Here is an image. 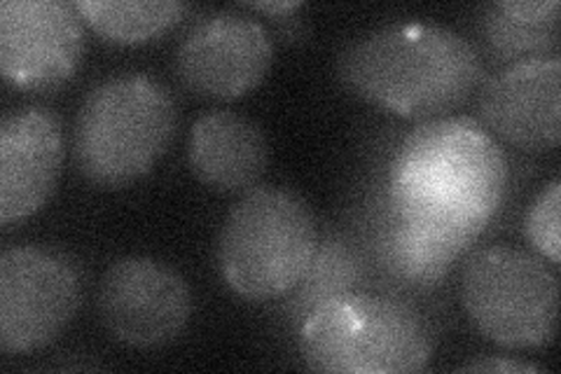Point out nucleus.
Here are the masks:
<instances>
[{"label":"nucleus","instance_id":"obj_7","mask_svg":"<svg viewBox=\"0 0 561 374\" xmlns=\"http://www.w3.org/2000/svg\"><path fill=\"white\" fill-rule=\"evenodd\" d=\"M82 281L76 264L41 246L0 256V349L28 353L51 344L76 318Z\"/></svg>","mask_w":561,"mask_h":374},{"label":"nucleus","instance_id":"obj_1","mask_svg":"<svg viewBox=\"0 0 561 374\" xmlns=\"http://www.w3.org/2000/svg\"><path fill=\"white\" fill-rule=\"evenodd\" d=\"M507 165L496 138L472 117H433L402 140L389 173L393 213L482 229L499 211Z\"/></svg>","mask_w":561,"mask_h":374},{"label":"nucleus","instance_id":"obj_19","mask_svg":"<svg viewBox=\"0 0 561 374\" xmlns=\"http://www.w3.org/2000/svg\"><path fill=\"white\" fill-rule=\"evenodd\" d=\"M249 5L260 12H267V14H284V12H293V10L302 8L300 0H276V3H249Z\"/></svg>","mask_w":561,"mask_h":374},{"label":"nucleus","instance_id":"obj_10","mask_svg":"<svg viewBox=\"0 0 561 374\" xmlns=\"http://www.w3.org/2000/svg\"><path fill=\"white\" fill-rule=\"evenodd\" d=\"M274 61L270 31L249 14L218 12L192 29L175 52V73L195 94L239 99L267 78Z\"/></svg>","mask_w":561,"mask_h":374},{"label":"nucleus","instance_id":"obj_9","mask_svg":"<svg viewBox=\"0 0 561 374\" xmlns=\"http://www.w3.org/2000/svg\"><path fill=\"white\" fill-rule=\"evenodd\" d=\"M84 57V26L76 3L3 0L0 70L22 89H51L76 76Z\"/></svg>","mask_w":561,"mask_h":374},{"label":"nucleus","instance_id":"obj_14","mask_svg":"<svg viewBox=\"0 0 561 374\" xmlns=\"http://www.w3.org/2000/svg\"><path fill=\"white\" fill-rule=\"evenodd\" d=\"M396 225L383 241L386 262L410 286L431 288L440 283L480 231L426 218L393 213Z\"/></svg>","mask_w":561,"mask_h":374},{"label":"nucleus","instance_id":"obj_8","mask_svg":"<svg viewBox=\"0 0 561 374\" xmlns=\"http://www.w3.org/2000/svg\"><path fill=\"white\" fill-rule=\"evenodd\" d=\"M99 314L117 342L157 349L173 342L192 316L187 281L152 258H122L99 286Z\"/></svg>","mask_w":561,"mask_h":374},{"label":"nucleus","instance_id":"obj_4","mask_svg":"<svg viewBox=\"0 0 561 374\" xmlns=\"http://www.w3.org/2000/svg\"><path fill=\"white\" fill-rule=\"evenodd\" d=\"M179 105L150 76H117L84 97L76 120V157L92 185L117 190L144 178L169 150Z\"/></svg>","mask_w":561,"mask_h":374},{"label":"nucleus","instance_id":"obj_18","mask_svg":"<svg viewBox=\"0 0 561 374\" xmlns=\"http://www.w3.org/2000/svg\"><path fill=\"white\" fill-rule=\"evenodd\" d=\"M461 370H463V372H529V374L540 372L536 365L515 363V361H503V359L476 361V363H468V365L461 367Z\"/></svg>","mask_w":561,"mask_h":374},{"label":"nucleus","instance_id":"obj_2","mask_svg":"<svg viewBox=\"0 0 561 374\" xmlns=\"http://www.w3.org/2000/svg\"><path fill=\"white\" fill-rule=\"evenodd\" d=\"M340 76L351 92L386 111L433 120L476 94L484 66L461 33L405 22L351 43L340 57Z\"/></svg>","mask_w":561,"mask_h":374},{"label":"nucleus","instance_id":"obj_16","mask_svg":"<svg viewBox=\"0 0 561 374\" xmlns=\"http://www.w3.org/2000/svg\"><path fill=\"white\" fill-rule=\"evenodd\" d=\"M76 8L101 38L119 45L157 38L179 24L187 10L179 0H78Z\"/></svg>","mask_w":561,"mask_h":374},{"label":"nucleus","instance_id":"obj_11","mask_svg":"<svg viewBox=\"0 0 561 374\" xmlns=\"http://www.w3.org/2000/svg\"><path fill=\"white\" fill-rule=\"evenodd\" d=\"M491 132L522 150H552L561 138L559 57L522 59L491 78L480 94Z\"/></svg>","mask_w":561,"mask_h":374},{"label":"nucleus","instance_id":"obj_15","mask_svg":"<svg viewBox=\"0 0 561 374\" xmlns=\"http://www.w3.org/2000/svg\"><path fill=\"white\" fill-rule=\"evenodd\" d=\"M482 33L503 59L542 57L559 41V0H501L484 10Z\"/></svg>","mask_w":561,"mask_h":374},{"label":"nucleus","instance_id":"obj_17","mask_svg":"<svg viewBox=\"0 0 561 374\" xmlns=\"http://www.w3.org/2000/svg\"><path fill=\"white\" fill-rule=\"evenodd\" d=\"M561 183L552 181L542 190L526 216V235L536 251L552 264L561 260Z\"/></svg>","mask_w":561,"mask_h":374},{"label":"nucleus","instance_id":"obj_13","mask_svg":"<svg viewBox=\"0 0 561 374\" xmlns=\"http://www.w3.org/2000/svg\"><path fill=\"white\" fill-rule=\"evenodd\" d=\"M187 162L210 190L251 192L267 171L270 144L253 120L234 111H210L192 124Z\"/></svg>","mask_w":561,"mask_h":374},{"label":"nucleus","instance_id":"obj_3","mask_svg":"<svg viewBox=\"0 0 561 374\" xmlns=\"http://www.w3.org/2000/svg\"><path fill=\"white\" fill-rule=\"evenodd\" d=\"M300 347L316 372L408 374L428 365L433 330L405 299L346 291L309 309Z\"/></svg>","mask_w":561,"mask_h":374},{"label":"nucleus","instance_id":"obj_6","mask_svg":"<svg viewBox=\"0 0 561 374\" xmlns=\"http://www.w3.org/2000/svg\"><path fill=\"white\" fill-rule=\"evenodd\" d=\"M461 302L476 328L507 349L548 347L557 335L559 279L538 256L486 246L463 267Z\"/></svg>","mask_w":561,"mask_h":374},{"label":"nucleus","instance_id":"obj_12","mask_svg":"<svg viewBox=\"0 0 561 374\" xmlns=\"http://www.w3.org/2000/svg\"><path fill=\"white\" fill-rule=\"evenodd\" d=\"M64 132L45 109H24L0 124V223L12 225L38 213L57 188Z\"/></svg>","mask_w":561,"mask_h":374},{"label":"nucleus","instance_id":"obj_5","mask_svg":"<svg viewBox=\"0 0 561 374\" xmlns=\"http://www.w3.org/2000/svg\"><path fill=\"white\" fill-rule=\"evenodd\" d=\"M319 251L309 206L284 188H255L225 218L218 270L237 295L265 302L305 281Z\"/></svg>","mask_w":561,"mask_h":374}]
</instances>
